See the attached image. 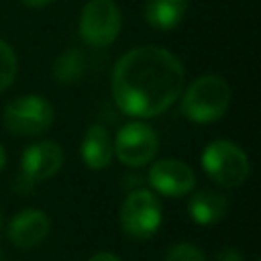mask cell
<instances>
[{"mask_svg":"<svg viewBox=\"0 0 261 261\" xmlns=\"http://www.w3.org/2000/svg\"><path fill=\"white\" fill-rule=\"evenodd\" d=\"M186 69L165 47L141 45L126 51L112 69L110 92L120 112L133 118H155L181 96Z\"/></svg>","mask_w":261,"mask_h":261,"instance_id":"cell-1","label":"cell"},{"mask_svg":"<svg viewBox=\"0 0 261 261\" xmlns=\"http://www.w3.org/2000/svg\"><path fill=\"white\" fill-rule=\"evenodd\" d=\"M179 112L186 120L196 124H208L224 116L230 106L232 90L222 75L206 73L196 77L181 92Z\"/></svg>","mask_w":261,"mask_h":261,"instance_id":"cell-2","label":"cell"},{"mask_svg":"<svg viewBox=\"0 0 261 261\" xmlns=\"http://www.w3.org/2000/svg\"><path fill=\"white\" fill-rule=\"evenodd\" d=\"M200 161L206 175L222 188H237L245 184L251 171L249 155L228 139L210 141L204 147Z\"/></svg>","mask_w":261,"mask_h":261,"instance_id":"cell-3","label":"cell"},{"mask_svg":"<svg viewBox=\"0 0 261 261\" xmlns=\"http://www.w3.org/2000/svg\"><path fill=\"white\" fill-rule=\"evenodd\" d=\"M55 120L53 104L41 94H24L4 106L2 122L16 137H37L49 130Z\"/></svg>","mask_w":261,"mask_h":261,"instance_id":"cell-4","label":"cell"},{"mask_svg":"<svg viewBox=\"0 0 261 261\" xmlns=\"http://www.w3.org/2000/svg\"><path fill=\"white\" fill-rule=\"evenodd\" d=\"M118 218L126 237L135 241H147L159 230L163 220V208L155 192L139 188L126 194Z\"/></svg>","mask_w":261,"mask_h":261,"instance_id":"cell-5","label":"cell"},{"mask_svg":"<svg viewBox=\"0 0 261 261\" xmlns=\"http://www.w3.org/2000/svg\"><path fill=\"white\" fill-rule=\"evenodd\" d=\"M122 29V12L114 0H88L80 12L77 33L88 47L112 45Z\"/></svg>","mask_w":261,"mask_h":261,"instance_id":"cell-6","label":"cell"},{"mask_svg":"<svg viewBox=\"0 0 261 261\" xmlns=\"http://www.w3.org/2000/svg\"><path fill=\"white\" fill-rule=\"evenodd\" d=\"M112 149H114V157L122 165L145 167L155 159L159 151V137L149 124L141 120H133L120 126V130L112 141Z\"/></svg>","mask_w":261,"mask_h":261,"instance_id":"cell-7","label":"cell"},{"mask_svg":"<svg viewBox=\"0 0 261 261\" xmlns=\"http://www.w3.org/2000/svg\"><path fill=\"white\" fill-rule=\"evenodd\" d=\"M149 186L167 198H181L194 192L196 173L194 169L179 159H159L149 167L147 173Z\"/></svg>","mask_w":261,"mask_h":261,"instance_id":"cell-8","label":"cell"},{"mask_svg":"<svg viewBox=\"0 0 261 261\" xmlns=\"http://www.w3.org/2000/svg\"><path fill=\"white\" fill-rule=\"evenodd\" d=\"M65 155L59 143L55 141H39L33 143L31 147L24 149L20 157V169L22 177L29 179L31 184L35 181H45L53 177L61 167H63Z\"/></svg>","mask_w":261,"mask_h":261,"instance_id":"cell-9","label":"cell"},{"mask_svg":"<svg viewBox=\"0 0 261 261\" xmlns=\"http://www.w3.org/2000/svg\"><path fill=\"white\" fill-rule=\"evenodd\" d=\"M51 232V218L39 208H24L12 216L8 224V239L18 249H33L41 245Z\"/></svg>","mask_w":261,"mask_h":261,"instance_id":"cell-10","label":"cell"},{"mask_svg":"<svg viewBox=\"0 0 261 261\" xmlns=\"http://www.w3.org/2000/svg\"><path fill=\"white\" fill-rule=\"evenodd\" d=\"M80 155L86 167L100 171L106 169L114 157L112 149V137L102 124H90L88 130L84 133L82 145H80Z\"/></svg>","mask_w":261,"mask_h":261,"instance_id":"cell-11","label":"cell"},{"mask_svg":"<svg viewBox=\"0 0 261 261\" xmlns=\"http://www.w3.org/2000/svg\"><path fill=\"white\" fill-rule=\"evenodd\" d=\"M228 212V200L216 190H198L190 196L188 214L196 224L210 226L220 222Z\"/></svg>","mask_w":261,"mask_h":261,"instance_id":"cell-12","label":"cell"},{"mask_svg":"<svg viewBox=\"0 0 261 261\" xmlns=\"http://www.w3.org/2000/svg\"><path fill=\"white\" fill-rule=\"evenodd\" d=\"M190 0H145L143 18L155 31H173L186 16Z\"/></svg>","mask_w":261,"mask_h":261,"instance_id":"cell-13","label":"cell"},{"mask_svg":"<svg viewBox=\"0 0 261 261\" xmlns=\"http://www.w3.org/2000/svg\"><path fill=\"white\" fill-rule=\"evenodd\" d=\"M86 69V57L80 49H65L53 61V77L61 86H71L80 82Z\"/></svg>","mask_w":261,"mask_h":261,"instance_id":"cell-14","label":"cell"},{"mask_svg":"<svg viewBox=\"0 0 261 261\" xmlns=\"http://www.w3.org/2000/svg\"><path fill=\"white\" fill-rule=\"evenodd\" d=\"M18 73V57L14 49L0 39V92L8 90Z\"/></svg>","mask_w":261,"mask_h":261,"instance_id":"cell-15","label":"cell"},{"mask_svg":"<svg viewBox=\"0 0 261 261\" xmlns=\"http://www.w3.org/2000/svg\"><path fill=\"white\" fill-rule=\"evenodd\" d=\"M163 261H208L204 251L192 243H177L167 249Z\"/></svg>","mask_w":261,"mask_h":261,"instance_id":"cell-16","label":"cell"},{"mask_svg":"<svg viewBox=\"0 0 261 261\" xmlns=\"http://www.w3.org/2000/svg\"><path fill=\"white\" fill-rule=\"evenodd\" d=\"M214 261H243V255H241L239 249H234V247H222V249L214 255Z\"/></svg>","mask_w":261,"mask_h":261,"instance_id":"cell-17","label":"cell"},{"mask_svg":"<svg viewBox=\"0 0 261 261\" xmlns=\"http://www.w3.org/2000/svg\"><path fill=\"white\" fill-rule=\"evenodd\" d=\"M88 261H122L118 255L110 253V251H100V253H94Z\"/></svg>","mask_w":261,"mask_h":261,"instance_id":"cell-18","label":"cell"},{"mask_svg":"<svg viewBox=\"0 0 261 261\" xmlns=\"http://www.w3.org/2000/svg\"><path fill=\"white\" fill-rule=\"evenodd\" d=\"M24 6H29V8H45V6H49V4H53L55 0H20Z\"/></svg>","mask_w":261,"mask_h":261,"instance_id":"cell-19","label":"cell"},{"mask_svg":"<svg viewBox=\"0 0 261 261\" xmlns=\"http://www.w3.org/2000/svg\"><path fill=\"white\" fill-rule=\"evenodd\" d=\"M4 165H6V151H4V147L0 145V171L4 169Z\"/></svg>","mask_w":261,"mask_h":261,"instance_id":"cell-20","label":"cell"},{"mask_svg":"<svg viewBox=\"0 0 261 261\" xmlns=\"http://www.w3.org/2000/svg\"><path fill=\"white\" fill-rule=\"evenodd\" d=\"M0 261H8V259H6V253H4L2 249H0Z\"/></svg>","mask_w":261,"mask_h":261,"instance_id":"cell-21","label":"cell"},{"mask_svg":"<svg viewBox=\"0 0 261 261\" xmlns=\"http://www.w3.org/2000/svg\"><path fill=\"white\" fill-rule=\"evenodd\" d=\"M0 226H2V214H0Z\"/></svg>","mask_w":261,"mask_h":261,"instance_id":"cell-22","label":"cell"}]
</instances>
